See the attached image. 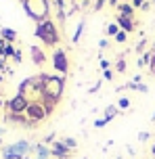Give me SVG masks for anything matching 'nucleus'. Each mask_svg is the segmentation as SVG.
<instances>
[{"label":"nucleus","mask_w":155,"mask_h":159,"mask_svg":"<svg viewBox=\"0 0 155 159\" xmlns=\"http://www.w3.org/2000/svg\"><path fill=\"white\" fill-rule=\"evenodd\" d=\"M36 38L40 40L44 46L48 48H57L61 42V32L57 30V25L52 19H46L42 23H36Z\"/></svg>","instance_id":"f257e3e1"},{"label":"nucleus","mask_w":155,"mask_h":159,"mask_svg":"<svg viewBox=\"0 0 155 159\" xmlns=\"http://www.w3.org/2000/svg\"><path fill=\"white\" fill-rule=\"evenodd\" d=\"M23 8L27 13V17L34 19L36 23H42V21L50 19V2L48 0H25Z\"/></svg>","instance_id":"f03ea898"},{"label":"nucleus","mask_w":155,"mask_h":159,"mask_svg":"<svg viewBox=\"0 0 155 159\" xmlns=\"http://www.w3.org/2000/svg\"><path fill=\"white\" fill-rule=\"evenodd\" d=\"M63 90H65V78L63 75H50L46 73V82H44V94L52 96V98H61L63 94Z\"/></svg>","instance_id":"7ed1b4c3"},{"label":"nucleus","mask_w":155,"mask_h":159,"mask_svg":"<svg viewBox=\"0 0 155 159\" xmlns=\"http://www.w3.org/2000/svg\"><path fill=\"white\" fill-rule=\"evenodd\" d=\"M30 149H34V147L27 143V140H19V143H15V144L4 147L2 157H4V159H25V157H27V153H30Z\"/></svg>","instance_id":"20e7f679"},{"label":"nucleus","mask_w":155,"mask_h":159,"mask_svg":"<svg viewBox=\"0 0 155 159\" xmlns=\"http://www.w3.org/2000/svg\"><path fill=\"white\" fill-rule=\"evenodd\" d=\"M25 117L30 119L32 124H40V121H44V119L48 117V113H46V109L42 107L40 101H30V105H27V109H25Z\"/></svg>","instance_id":"39448f33"},{"label":"nucleus","mask_w":155,"mask_h":159,"mask_svg":"<svg viewBox=\"0 0 155 159\" xmlns=\"http://www.w3.org/2000/svg\"><path fill=\"white\" fill-rule=\"evenodd\" d=\"M52 69H57L61 75H65L69 71V59L63 48H55L52 50Z\"/></svg>","instance_id":"423d86ee"},{"label":"nucleus","mask_w":155,"mask_h":159,"mask_svg":"<svg viewBox=\"0 0 155 159\" xmlns=\"http://www.w3.org/2000/svg\"><path fill=\"white\" fill-rule=\"evenodd\" d=\"M27 105H30V98H27V96L15 94V96H13V98L7 103V111H11V113H25Z\"/></svg>","instance_id":"0eeeda50"},{"label":"nucleus","mask_w":155,"mask_h":159,"mask_svg":"<svg viewBox=\"0 0 155 159\" xmlns=\"http://www.w3.org/2000/svg\"><path fill=\"white\" fill-rule=\"evenodd\" d=\"M69 155H71V151L65 147L63 140H55L52 143V147H50V157L52 159H69Z\"/></svg>","instance_id":"6e6552de"},{"label":"nucleus","mask_w":155,"mask_h":159,"mask_svg":"<svg viewBox=\"0 0 155 159\" xmlns=\"http://www.w3.org/2000/svg\"><path fill=\"white\" fill-rule=\"evenodd\" d=\"M115 23L120 25V30H124L126 34H130L134 27H136V21L134 17H126V15H117L115 17Z\"/></svg>","instance_id":"1a4fd4ad"},{"label":"nucleus","mask_w":155,"mask_h":159,"mask_svg":"<svg viewBox=\"0 0 155 159\" xmlns=\"http://www.w3.org/2000/svg\"><path fill=\"white\" fill-rule=\"evenodd\" d=\"M52 4H55V11H57V21L63 25L65 19L69 17V11L65 8V0H52Z\"/></svg>","instance_id":"9d476101"},{"label":"nucleus","mask_w":155,"mask_h":159,"mask_svg":"<svg viewBox=\"0 0 155 159\" xmlns=\"http://www.w3.org/2000/svg\"><path fill=\"white\" fill-rule=\"evenodd\" d=\"M30 52H32V61L36 65H40V67H42V65L46 63V55H44V50H42L40 46H32V48H30Z\"/></svg>","instance_id":"9b49d317"},{"label":"nucleus","mask_w":155,"mask_h":159,"mask_svg":"<svg viewBox=\"0 0 155 159\" xmlns=\"http://www.w3.org/2000/svg\"><path fill=\"white\" fill-rule=\"evenodd\" d=\"M40 103H42V107L46 109V113H52L55 109H57V105H59V101L57 98H52V96H48V94H42V98H40Z\"/></svg>","instance_id":"f8f14e48"},{"label":"nucleus","mask_w":155,"mask_h":159,"mask_svg":"<svg viewBox=\"0 0 155 159\" xmlns=\"http://www.w3.org/2000/svg\"><path fill=\"white\" fill-rule=\"evenodd\" d=\"M34 149H36V159H48L50 157V147H46L44 143H40V144H34Z\"/></svg>","instance_id":"ddd939ff"},{"label":"nucleus","mask_w":155,"mask_h":159,"mask_svg":"<svg viewBox=\"0 0 155 159\" xmlns=\"http://www.w3.org/2000/svg\"><path fill=\"white\" fill-rule=\"evenodd\" d=\"M117 15L134 17V7H132V4H126V2H120V4H117Z\"/></svg>","instance_id":"4468645a"},{"label":"nucleus","mask_w":155,"mask_h":159,"mask_svg":"<svg viewBox=\"0 0 155 159\" xmlns=\"http://www.w3.org/2000/svg\"><path fill=\"white\" fill-rule=\"evenodd\" d=\"M0 36H2V40H4V42H13V40L17 38L15 30H11V27H2V30H0Z\"/></svg>","instance_id":"2eb2a0df"},{"label":"nucleus","mask_w":155,"mask_h":159,"mask_svg":"<svg viewBox=\"0 0 155 159\" xmlns=\"http://www.w3.org/2000/svg\"><path fill=\"white\" fill-rule=\"evenodd\" d=\"M84 25H86V19H82L80 23H78V27H75V32H74V36H71V42H80V38H82V32H84Z\"/></svg>","instance_id":"dca6fc26"},{"label":"nucleus","mask_w":155,"mask_h":159,"mask_svg":"<svg viewBox=\"0 0 155 159\" xmlns=\"http://www.w3.org/2000/svg\"><path fill=\"white\" fill-rule=\"evenodd\" d=\"M153 48H151V50H145V52H143V57H140V61H139V65L140 67H143V65H149L151 63V59H153Z\"/></svg>","instance_id":"f3484780"},{"label":"nucleus","mask_w":155,"mask_h":159,"mask_svg":"<svg viewBox=\"0 0 155 159\" xmlns=\"http://www.w3.org/2000/svg\"><path fill=\"white\" fill-rule=\"evenodd\" d=\"M117 111H120L117 107H113V105H109V107L105 109V115H103V117H105V119H113L115 115H117Z\"/></svg>","instance_id":"a211bd4d"},{"label":"nucleus","mask_w":155,"mask_h":159,"mask_svg":"<svg viewBox=\"0 0 155 159\" xmlns=\"http://www.w3.org/2000/svg\"><path fill=\"white\" fill-rule=\"evenodd\" d=\"M124 88H130V90H139V92H149V88L145 86V84H134V82H130V84H126Z\"/></svg>","instance_id":"6ab92c4d"},{"label":"nucleus","mask_w":155,"mask_h":159,"mask_svg":"<svg viewBox=\"0 0 155 159\" xmlns=\"http://www.w3.org/2000/svg\"><path fill=\"white\" fill-rule=\"evenodd\" d=\"M115 71H117V73L126 71V57H120V59L115 61Z\"/></svg>","instance_id":"aec40b11"},{"label":"nucleus","mask_w":155,"mask_h":159,"mask_svg":"<svg viewBox=\"0 0 155 159\" xmlns=\"http://www.w3.org/2000/svg\"><path fill=\"white\" fill-rule=\"evenodd\" d=\"M117 32H120V25H117V23H109V25H107V34H109V36H113V38H115Z\"/></svg>","instance_id":"412c9836"},{"label":"nucleus","mask_w":155,"mask_h":159,"mask_svg":"<svg viewBox=\"0 0 155 159\" xmlns=\"http://www.w3.org/2000/svg\"><path fill=\"white\" fill-rule=\"evenodd\" d=\"M63 143H65V147L69 149V151H74L75 147H78V143H75V138H69V136H67V138H63Z\"/></svg>","instance_id":"4be33fe9"},{"label":"nucleus","mask_w":155,"mask_h":159,"mask_svg":"<svg viewBox=\"0 0 155 159\" xmlns=\"http://www.w3.org/2000/svg\"><path fill=\"white\" fill-rule=\"evenodd\" d=\"M126 40H128V34L124 32V30H120V32H117V36H115V42H120V44H124Z\"/></svg>","instance_id":"5701e85b"},{"label":"nucleus","mask_w":155,"mask_h":159,"mask_svg":"<svg viewBox=\"0 0 155 159\" xmlns=\"http://www.w3.org/2000/svg\"><path fill=\"white\" fill-rule=\"evenodd\" d=\"M128 107H130V98L122 96V98H120V109H128Z\"/></svg>","instance_id":"b1692460"},{"label":"nucleus","mask_w":155,"mask_h":159,"mask_svg":"<svg viewBox=\"0 0 155 159\" xmlns=\"http://www.w3.org/2000/svg\"><path fill=\"white\" fill-rule=\"evenodd\" d=\"M107 124H109V119L101 117V119H97V121H94V128H103V126H107Z\"/></svg>","instance_id":"393cba45"},{"label":"nucleus","mask_w":155,"mask_h":159,"mask_svg":"<svg viewBox=\"0 0 155 159\" xmlns=\"http://www.w3.org/2000/svg\"><path fill=\"white\" fill-rule=\"evenodd\" d=\"M149 73L155 78V52H153V59H151V63H149Z\"/></svg>","instance_id":"a878e982"},{"label":"nucleus","mask_w":155,"mask_h":159,"mask_svg":"<svg viewBox=\"0 0 155 159\" xmlns=\"http://www.w3.org/2000/svg\"><path fill=\"white\" fill-rule=\"evenodd\" d=\"M149 136H151L149 132H140V134H139V140H140V143H147V140H149Z\"/></svg>","instance_id":"bb28decb"},{"label":"nucleus","mask_w":155,"mask_h":159,"mask_svg":"<svg viewBox=\"0 0 155 159\" xmlns=\"http://www.w3.org/2000/svg\"><path fill=\"white\" fill-rule=\"evenodd\" d=\"M145 2H147V0H132L130 4H132V7H134V8H140V7H143V4H145Z\"/></svg>","instance_id":"cd10ccee"},{"label":"nucleus","mask_w":155,"mask_h":159,"mask_svg":"<svg viewBox=\"0 0 155 159\" xmlns=\"http://www.w3.org/2000/svg\"><path fill=\"white\" fill-rule=\"evenodd\" d=\"M145 44H147V40L143 38V40L139 42V44H136V52H143V48H145Z\"/></svg>","instance_id":"c85d7f7f"},{"label":"nucleus","mask_w":155,"mask_h":159,"mask_svg":"<svg viewBox=\"0 0 155 159\" xmlns=\"http://www.w3.org/2000/svg\"><path fill=\"white\" fill-rule=\"evenodd\" d=\"M103 78L105 80H113V71H111V69H105V71H103Z\"/></svg>","instance_id":"c756f323"},{"label":"nucleus","mask_w":155,"mask_h":159,"mask_svg":"<svg viewBox=\"0 0 155 159\" xmlns=\"http://www.w3.org/2000/svg\"><path fill=\"white\" fill-rule=\"evenodd\" d=\"M105 2H107V0H97V4H94V7H92V8H94V11H101Z\"/></svg>","instance_id":"7c9ffc66"},{"label":"nucleus","mask_w":155,"mask_h":159,"mask_svg":"<svg viewBox=\"0 0 155 159\" xmlns=\"http://www.w3.org/2000/svg\"><path fill=\"white\" fill-rule=\"evenodd\" d=\"M101 69H103V71L109 69V61H107V59H101Z\"/></svg>","instance_id":"2f4dec72"},{"label":"nucleus","mask_w":155,"mask_h":159,"mask_svg":"<svg viewBox=\"0 0 155 159\" xmlns=\"http://www.w3.org/2000/svg\"><path fill=\"white\" fill-rule=\"evenodd\" d=\"M107 44H109L107 40H101V42H98V46H101V48H107Z\"/></svg>","instance_id":"473e14b6"},{"label":"nucleus","mask_w":155,"mask_h":159,"mask_svg":"<svg viewBox=\"0 0 155 159\" xmlns=\"http://www.w3.org/2000/svg\"><path fill=\"white\" fill-rule=\"evenodd\" d=\"M151 153H153V157H155V144H153V147H151Z\"/></svg>","instance_id":"72a5a7b5"},{"label":"nucleus","mask_w":155,"mask_h":159,"mask_svg":"<svg viewBox=\"0 0 155 159\" xmlns=\"http://www.w3.org/2000/svg\"><path fill=\"white\" fill-rule=\"evenodd\" d=\"M151 121H155V113H153V117H151Z\"/></svg>","instance_id":"f704fd0d"},{"label":"nucleus","mask_w":155,"mask_h":159,"mask_svg":"<svg viewBox=\"0 0 155 159\" xmlns=\"http://www.w3.org/2000/svg\"><path fill=\"white\" fill-rule=\"evenodd\" d=\"M2 132H4V130H2V128H0V134H2Z\"/></svg>","instance_id":"c9c22d12"},{"label":"nucleus","mask_w":155,"mask_h":159,"mask_svg":"<svg viewBox=\"0 0 155 159\" xmlns=\"http://www.w3.org/2000/svg\"><path fill=\"white\" fill-rule=\"evenodd\" d=\"M153 50H155V42H153Z\"/></svg>","instance_id":"e433bc0d"},{"label":"nucleus","mask_w":155,"mask_h":159,"mask_svg":"<svg viewBox=\"0 0 155 159\" xmlns=\"http://www.w3.org/2000/svg\"><path fill=\"white\" fill-rule=\"evenodd\" d=\"M0 107H2V101H0Z\"/></svg>","instance_id":"4c0bfd02"},{"label":"nucleus","mask_w":155,"mask_h":159,"mask_svg":"<svg viewBox=\"0 0 155 159\" xmlns=\"http://www.w3.org/2000/svg\"><path fill=\"white\" fill-rule=\"evenodd\" d=\"M25 159H32V157H25Z\"/></svg>","instance_id":"58836bf2"},{"label":"nucleus","mask_w":155,"mask_h":159,"mask_svg":"<svg viewBox=\"0 0 155 159\" xmlns=\"http://www.w3.org/2000/svg\"><path fill=\"white\" fill-rule=\"evenodd\" d=\"M153 4H155V0H153Z\"/></svg>","instance_id":"ea45409f"},{"label":"nucleus","mask_w":155,"mask_h":159,"mask_svg":"<svg viewBox=\"0 0 155 159\" xmlns=\"http://www.w3.org/2000/svg\"><path fill=\"white\" fill-rule=\"evenodd\" d=\"M84 2H86V0H84Z\"/></svg>","instance_id":"a19ab883"}]
</instances>
